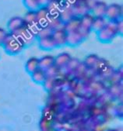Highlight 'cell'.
<instances>
[{"instance_id":"obj_1","label":"cell","mask_w":123,"mask_h":131,"mask_svg":"<svg viewBox=\"0 0 123 131\" xmlns=\"http://www.w3.org/2000/svg\"><path fill=\"white\" fill-rule=\"evenodd\" d=\"M6 54L10 55H17L26 48L24 45L14 34L9 33L1 46Z\"/></svg>"},{"instance_id":"obj_2","label":"cell","mask_w":123,"mask_h":131,"mask_svg":"<svg viewBox=\"0 0 123 131\" xmlns=\"http://www.w3.org/2000/svg\"><path fill=\"white\" fill-rule=\"evenodd\" d=\"M97 38L101 43H109L114 40V39L118 36L116 30V22L108 21L105 27L100 31L96 33Z\"/></svg>"},{"instance_id":"obj_3","label":"cell","mask_w":123,"mask_h":131,"mask_svg":"<svg viewBox=\"0 0 123 131\" xmlns=\"http://www.w3.org/2000/svg\"><path fill=\"white\" fill-rule=\"evenodd\" d=\"M13 34L19 38V40L26 46V47L31 46L37 40L36 33L27 25H25Z\"/></svg>"},{"instance_id":"obj_4","label":"cell","mask_w":123,"mask_h":131,"mask_svg":"<svg viewBox=\"0 0 123 131\" xmlns=\"http://www.w3.org/2000/svg\"><path fill=\"white\" fill-rule=\"evenodd\" d=\"M93 18L94 16L90 13H87L80 17V24L78 31L81 34V36L84 38V40L87 39L92 32L91 27H92Z\"/></svg>"},{"instance_id":"obj_5","label":"cell","mask_w":123,"mask_h":131,"mask_svg":"<svg viewBox=\"0 0 123 131\" xmlns=\"http://www.w3.org/2000/svg\"><path fill=\"white\" fill-rule=\"evenodd\" d=\"M123 8L121 4L111 3L108 5L105 17L108 21L117 22L119 19H123Z\"/></svg>"},{"instance_id":"obj_6","label":"cell","mask_w":123,"mask_h":131,"mask_svg":"<svg viewBox=\"0 0 123 131\" xmlns=\"http://www.w3.org/2000/svg\"><path fill=\"white\" fill-rule=\"evenodd\" d=\"M72 11L74 16L81 17L83 15L90 13V9L87 4L85 0H76L72 3Z\"/></svg>"},{"instance_id":"obj_7","label":"cell","mask_w":123,"mask_h":131,"mask_svg":"<svg viewBox=\"0 0 123 131\" xmlns=\"http://www.w3.org/2000/svg\"><path fill=\"white\" fill-rule=\"evenodd\" d=\"M26 23L23 17L13 16L8 20L6 23V30L10 34H13L23 27H24Z\"/></svg>"},{"instance_id":"obj_8","label":"cell","mask_w":123,"mask_h":131,"mask_svg":"<svg viewBox=\"0 0 123 131\" xmlns=\"http://www.w3.org/2000/svg\"><path fill=\"white\" fill-rule=\"evenodd\" d=\"M52 37L53 38V40L57 46V48L66 46L67 32L63 28L54 30Z\"/></svg>"},{"instance_id":"obj_9","label":"cell","mask_w":123,"mask_h":131,"mask_svg":"<svg viewBox=\"0 0 123 131\" xmlns=\"http://www.w3.org/2000/svg\"><path fill=\"white\" fill-rule=\"evenodd\" d=\"M36 16H37V24L39 26V27H43V26L48 25L51 14L46 6H41L36 11Z\"/></svg>"},{"instance_id":"obj_10","label":"cell","mask_w":123,"mask_h":131,"mask_svg":"<svg viewBox=\"0 0 123 131\" xmlns=\"http://www.w3.org/2000/svg\"><path fill=\"white\" fill-rule=\"evenodd\" d=\"M84 38L81 36L78 30L67 33V40L66 45L71 47H75L81 44L84 41Z\"/></svg>"},{"instance_id":"obj_11","label":"cell","mask_w":123,"mask_h":131,"mask_svg":"<svg viewBox=\"0 0 123 131\" xmlns=\"http://www.w3.org/2000/svg\"><path fill=\"white\" fill-rule=\"evenodd\" d=\"M60 19L62 21L65 23L72 17H74V14H73L72 3L69 2H63L62 6L61 8V10L59 14Z\"/></svg>"},{"instance_id":"obj_12","label":"cell","mask_w":123,"mask_h":131,"mask_svg":"<svg viewBox=\"0 0 123 131\" xmlns=\"http://www.w3.org/2000/svg\"><path fill=\"white\" fill-rule=\"evenodd\" d=\"M37 42L39 48L42 50L50 51L57 48V46L52 37L38 38L37 40Z\"/></svg>"},{"instance_id":"obj_13","label":"cell","mask_w":123,"mask_h":131,"mask_svg":"<svg viewBox=\"0 0 123 131\" xmlns=\"http://www.w3.org/2000/svg\"><path fill=\"white\" fill-rule=\"evenodd\" d=\"M108 7V4L105 1H98L94 4V6L90 9V13L94 16H105V12Z\"/></svg>"},{"instance_id":"obj_14","label":"cell","mask_w":123,"mask_h":131,"mask_svg":"<svg viewBox=\"0 0 123 131\" xmlns=\"http://www.w3.org/2000/svg\"><path fill=\"white\" fill-rule=\"evenodd\" d=\"M80 18L77 16H74L64 23L63 29L67 33L77 31L80 27Z\"/></svg>"},{"instance_id":"obj_15","label":"cell","mask_w":123,"mask_h":131,"mask_svg":"<svg viewBox=\"0 0 123 131\" xmlns=\"http://www.w3.org/2000/svg\"><path fill=\"white\" fill-rule=\"evenodd\" d=\"M71 59L72 57L70 54L67 53V52L60 53L56 57H55V65L60 69L62 68L65 67Z\"/></svg>"},{"instance_id":"obj_16","label":"cell","mask_w":123,"mask_h":131,"mask_svg":"<svg viewBox=\"0 0 123 131\" xmlns=\"http://www.w3.org/2000/svg\"><path fill=\"white\" fill-rule=\"evenodd\" d=\"M55 65V57L52 55H45L39 58V68L46 71Z\"/></svg>"},{"instance_id":"obj_17","label":"cell","mask_w":123,"mask_h":131,"mask_svg":"<svg viewBox=\"0 0 123 131\" xmlns=\"http://www.w3.org/2000/svg\"><path fill=\"white\" fill-rule=\"evenodd\" d=\"M63 2L61 0H50L46 7L51 15H59L62 6Z\"/></svg>"},{"instance_id":"obj_18","label":"cell","mask_w":123,"mask_h":131,"mask_svg":"<svg viewBox=\"0 0 123 131\" xmlns=\"http://www.w3.org/2000/svg\"><path fill=\"white\" fill-rule=\"evenodd\" d=\"M107 19L105 16H97L93 18V23H92V32L97 33L100 31L102 28L105 27V26L107 24Z\"/></svg>"},{"instance_id":"obj_19","label":"cell","mask_w":123,"mask_h":131,"mask_svg":"<svg viewBox=\"0 0 123 131\" xmlns=\"http://www.w3.org/2000/svg\"><path fill=\"white\" fill-rule=\"evenodd\" d=\"M31 76L32 80L36 84H39V85H43L48 78L45 71H44L41 68H38L34 72H33L31 74Z\"/></svg>"},{"instance_id":"obj_20","label":"cell","mask_w":123,"mask_h":131,"mask_svg":"<svg viewBox=\"0 0 123 131\" xmlns=\"http://www.w3.org/2000/svg\"><path fill=\"white\" fill-rule=\"evenodd\" d=\"M38 68H39V58H36V57L30 58L25 63V69H26V71L29 74H31Z\"/></svg>"},{"instance_id":"obj_21","label":"cell","mask_w":123,"mask_h":131,"mask_svg":"<svg viewBox=\"0 0 123 131\" xmlns=\"http://www.w3.org/2000/svg\"><path fill=\"white\" fill-rule=\"evenodd\" d=\"M48 25L50 26L53 30H57V29L63 28L64 23L62 21L59 15H51Z\"/></svg>"},{"instance_id":"obj_22","label":"cell","mask_w":123,"mask_h":131,"mask_svg":"<svg viewBox=\"0 0 123 131\" xmlns=\"http://www.w3.org/2000/svg\"><path fill=\"white\" fill-rule=\"evenodd\" d=\"M54 30L50 27V26L46 25L43 26L38 28L37 31V38H43V37H52L53 34Z\"/></svg>"},{"instance_id":"obj_23","label":"cell","mask_w":123,"mask_h":131,"mask_svg":"<svg viewBox=\"0 0 123 131\" xmlns=\"http://www.w3.org/2000/svg\"><path fill=\"white\" fill-rule=\"evenodd\" d=\"M23 4L30 11H37L41 7L37 0H23Z\"/></svg>"},{"instance_id":"obj_24","label":"cell","mask_w":123,"mask_h":131,"mask_svg":"<svg viewBox=\"0 0 123 131\" xmlns=\"http://www.w3.org/2000/svg\"><path fill=\"white\" fill-rule=\"evenodd\" d=\"M99 60V58H98L97 55L94 54H91L88 56H87V58L84 60V64L86 67L88 68H93L95 67L97 61Z\"/></svg>"},{"instance_id":"obj_25","label":"cell","mask_w":123,"mask_h":131,"mask_svg":"<svg viewBox=\"0 0 123 131\" xmlns=\"http://www.w3.org/2000/svg\"><path fill=\"white\" fill-rule=\"evenodd\" d=\"M59 70V68H58L55 65H53L52 67L49 68L48 69H47L45 71L47 77L48 78H55L58 74Z\"/></svg>"},{"instance_id":"obj_26","label":"cell","mask_w":123,"mask_h":131,"mask_svg":"<svg viewBox=\"0 0 123 131\" xmlns=\"http://www.w3.org/2000/svg\"><path fill=\"white\" fill-rule=\"evenodd\" d=\"M80 65V61H79V60H77V59H71L70 61H69V62L67 64V65L65 66V67H67V68L69 70H76V69H77V68H78V66Z\"/></svg>"},{"instance_id":"obj_27","label":"cell","mask_w":123,"mask_h":131,"mask_svg":"<svg viewBox=\"0 0 123 131\" xmlns=\"http://www.w3.org/2000/svg\"><path fill=\"white\" fill-rule=\"evenodd\" d=\"M116 30L118 36H122L123 34V19H119L116 22Z\"/></svg>"},{"instance_id":"obj_28","label":"cell","mask_w":123,"mask_h":131,"mask_svg":"<svg viewBox=\"0 0 123 131\" xmlns=\"http://www.w3.org/2000/svg\"><path fill=\"white\" fill-rule=\"evenodd\" d=\"M8 34L9 32L6 29L0 27V46H2V44L3 43Z\"/></svg>"},{"instance_id":"obj_29","label":"cell","mask_w":123,"mask_h":131,"mask_svg":"<svg viewBox=\"0 0 123 131\" xmlns=\"http://www.w3.org/2000/svg\"><path fill=\"white\" fill-rule=\"evenodd\" d=\"M37 1H38L40 6L41 7V6H46L50 0H37Z\"/></svg>"},{"instance_id":"obj_30","label":"cell","mask_w":123,"mask_h":131,"mask_svg":"<svg viewBox=\"0 0 123 131\" xmlns=\"http://www.w3.org/2000/svg\"><path fill=\"white\" fill-rule=\"evenodd\" d=\"M62 2H67V1H69V0H61Z\"/></svg>"}]
</instances>
